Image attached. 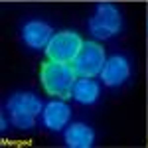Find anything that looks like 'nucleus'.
<instances>
[{"label":"nucleus","mask_w":148,"mask_h":148,"mask_svg":"<svg viewBox=\"0 0 148 148\" xmlns=\"http://www.w3.org/2000/svg\"><path fill=\"white\" fill-rule=\"evenodd\" d=\"M75 81H77V73H75L71 63L46 59L40 65V83H42V89L49 97L71 99V91H73Z\"/></svg>","instance_id":"nucleus-1"},{"label":"nucleus","mask_w":148,"mask_h":148,"mask_svg":"<svg viewBox=\"0 0 148 148\" xmlns=\"http://www.w3.org/2000/svg\"><path fill=\"white\" fill-rule=\"evenodd\" d=\"M44 103L38 99V95L32 91H16L6 101V113L12 126L20 130H30L36 126V121L42 116Z\"/></svg>","instance_id":"nucleus-2"},{"label":"nucleus","mask_w":148,"mask_h":148,"mask_svg":"<svg viewBox=\"0 0 148 148\" xmlns=\"http://www.w3.org/2000/svg\"><path fill=\"white\" fill-rule=\"evenodd\" d=\"M123 24H125L123 12H121V8L116 4L99 2V4H95L93 14L87 20V30L95 40L105 42V40H113L114 36L121 34Z\"/></svg>","instance_id":"nucleus-3"},{"label":"nucleus","mask_w":148,"mask_h":148,"mask_svg":"<svg viewBox=\"0 0 148 148\" xmlns=\"http://www.w3.org/2000/svg\"><path fill=\"white\" fill-rule=\"evenodd\" d=\"M83 38L75 30H59L51 36L49 44L46 46L44 53L51 61H61V63H73V59L77 57L81 46H83Z\"/></svg>","instance_id":"nucleus-4"},{"label":"nucleus","mask_w":148,"mask_h":148,"mask_svg":"<svg viewBox=\"0 0 148 148\" xmlns=\"http://www.w3.org/2000/svg\"><path fill=\"white\" fill-rule=\"evenodd\" d=\"M107 61V51L97 40H85L77 57L73 59V69L77 77H99Z\"/></svg>","instance_id":"nucleus-5"},{"label":"nucleus","mask_w":148,"mask_h":148,"mask_svg":"<svg viewBox=\"0 0 148 148\" xmlns=\"http://www.w3.org/2000/svg\"><path fill=\"white\" fill-rule=\"evenodd\" d=\"M130 73H132V63H130L128 56L114 53V56L107 57L99 77H101V83L105 87L116 89V87H123L130 79Z\"/></svg>","instance_id":"nucleus-6"},{"label":"nucleus","mask_w":148,"mask_h":148,"mask_svg":"<svg viewBox=\"0 0 148 148\" xmlns=\"http://www.w3.org/2000/svg\"><path fill=\"white\" fill-rule=\"evenodd\" d=\"M56 34L51 24L42 20V18H32L28 22L22 24L20 28V40L26 47L40 51V49H46V46L49 44L51 36Z\"/></svg>","instance_id":"nucleus-7"},{"label":"nucleus","mask_w":148,"mask_h":148,"mask_svg":"<svg viewBox=\"0 0 148 148\" xmlns=\"http://www.w3.org/2000/svg\"><path fill=\"white\" fill-rule=\"evenodd\" d=\"M42 126L51 130V132H63L71 123V107L65 99H57L51 97V101H47L42 109Z\"/></svg>","instance_id":"nucleus-8"},{"label":"nucleus","mask_w":148,"mask_h":148,"mask_svg":"<svg viewBox=\"0 0 148 148\" xmlns=\"http://www.w3.org/2000/svg\"><path fill=\"white\" fill-rule=\"evenodd\" d=\"M95 130L87 123H69L63 130V142L69 148H91L95 144Z\"/></svg>","instance_id":"nucleus-9"},{"label":"nucleus","mask_w":148,"mask_h":148,"mask_svg":"<svg viewBox=\"0 0 148 148\" xmlns=\"http://www.w3.org/2000/svg\"><path fill=\"white\" fill-rule=\"evenodd\" d=\"M71 99L83 107H91L101 99V83L95 77H77L71 91Z\"/></svg>","instance_id":"nucleus-10"},{"label":"nucleus","mask_w":148,"mask_h":148,"mask_svg":"<svg viewBox=\"0 0 148 148\" xmlns=\"http://www.w3.org/2000/svg\"><path fill=\"white\" fill-rule=\"evenodd\" d=\"M6 114H8V113L4 111V113H2V116H0V125H2V126H0V130H2V132H6V128H8V121H6Z\"/></svg>","instance_id":"nucleus-11"}]
</instances>
